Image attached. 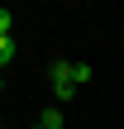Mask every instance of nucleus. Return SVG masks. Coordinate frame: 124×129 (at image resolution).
<instances>
[{
    "label": "nucleus",
    "instance_id": "f257e3e1",
    "mask_svg": "<svg viewBox=\"0 0 124 129\" xmlns=\"http://www.w3.org/2000/svg\"><path fill=\"white\" fill-rule=\"evenodd\" d=\"M48 77H53V96H57V101H72V91L81 86V81H76V62H53Z\"/></svg>",
    "mask_w": 124,
    "mask_h": 129
},
{
    "label": "nucleus",
    "instance_id": "f03ea898",
    "mask_svg": "<svg viewBox=\"0 0 124 129\" xmlns=\"http://www.w3.org/2000/svg\"><path fill=\"white\" fill-rule=\"evenodd\" d=\"M38 124H43V129H62V110H57V105H53V110H43V120H38Z\"/></svg>",
    "mask_w": 124,
    "mask_h": 129
},
{
    "label": "nucleus",
    "instance_id": "7ed1b4c3",
    "mask_svg": "<svg viewBox=\"0 0 124 129\" xmlns=\"http://www.w3.org/2000/svg\"><path fill=\"white\" fill-rule=\"evenodd\" d=\"M10 57H14V38H0V67H5Z\"/></svg>",
    "mask_w": 124,
    "mask_h": 129
},
{
    "label": "nucleus",
    "instance_id": "20e7f679",
    "mask_svg": "<svg viewBox=\"0 0 124 129\" xmlns=\"http://www.w3.org/2000/svg\"><path fill=\"white\" fill-rule=\"evenodd\" d=\"M10 24H14V14H10V10H0V38H10Z\"/></svg>",
    "mask_w": 124,
    "mask_h": 129
},
{
    "label": "nucleus",
    "instance_id": "39448f33",
    "mask_svg": "<svg viewBox=\"0 0 124 129\" xmlns=\"http://www.w3.org/2000/svg\"><path fill=\"white\" fill-rule=\"evenodd\" d=\"M38 129H43V124H38Z\"/></svg>",
    "mask_w": 124,
    "mask_h": 129
}]
</instances>
